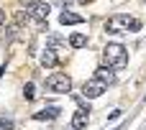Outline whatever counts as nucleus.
<instances>
[{"label": "nucleus", "mask_w": 146, "mask_h": 130, "mask_svg": "<svg viewBox=\"0 0 146 130\" xmlns=\"http://www.w3.org/2000/svg\"><path fill=\"white\" fill-rule=\"evenodd\" d=\"M77 3H82V5H87V3H92V0H77Z\"/></svg>", "instance_id": "nucleus-16"}, {"label": "nucleus", "mask_w": 146, "mask_h": 130, "mask_svg": "<svg viewBox=\"0 0 146 130\" xmlns=\"http://www.w3.org/2000/svg\"><path fill=\"white\" fill-rule=\"evenodd\" d=\"M28 15H33L36 20H46L49 18V10H51V5L49 3H28Z\"/></svg>", "instance_id": "nucleus-4"}, {"label": "nucleus", "mask_w": 146, "mask_h": 130, "mask_svg": "<svg viewBox=\"0 0 146 130\" xmlns=\"http://www.w3.org/2000/svg\"><path fill=\"white\" fill-rule=\"evenodd\" d=\"M85 18L82 15H77V13H72V10H64L62 15H59V23L62 26H77V23H82Z\"/></svg>", "instance_id": "nucleus-7"}, {"label": "nucleus", "mask_w": 146, "mask_h": 130, "mask_svg": "<svg viewBox=\"0 0 146 130\" xmlns=\"http://www.w3.org/2000/svg\"><path fill=\"white\" fill-rule=\"evenodd\" d=\"M69 46L72 49H85L87 46V36L85 33H72L69 36Z\"/></svg>", "instance_id": "nucleus-10"}, {"label": "nucleus", "mask_w": 146, "mask_h": 130, "mask_svg": "<svg viewBox=\"0 0 146 130\" xmlns=\"http://www.w3.org/2000/svg\"><path fill=\"white\" fill-rule=\"evenodd\" d=\"M56 61H59V59H56L54 49H46V51L41 54V64H44V66H56Z\"/></svg>", "instance_id": "nucleus-11"}, {"label": "nucleus", "mask_w": 146, "mask_h": 130, "mask_svg": "<svg viewBox=\"0 0 146 130\" xmlns=\"http://www.w3.org/2000/svg\"><path fill=\"white\" fill-rule=\"evenodd\" d=\"M23 97H26V100H33V84H31V82L26 84V89H23Z\"/></svg>", "instance_id": "nucleus-13"}, {"label": "nucleus", "mask_w": 146, "mask_h": 130, "mask_svg": "<svg viewBox=\"0 0 146 130\" xmlns=\"http://www.w3.org/2000/svg\"><path fill=\"white\" fill-rule=\"evenodd\" d=\"M0 23H5V13L3 10H0Z\"/></svg>", "instance_id": "nucleus-15"}, {"label": "nucleus", "mask_w": 146, "mask_h": 130, "mask_svg": "<svg viewBox=\"0 0 146 130\" xmlns=\"http://www.w3.org/2000/svg\"><path fill=\"white\" fill-rule=\"evenodd\" d=\"M87 120H90V112H85V110H77L74 115H72V130H80L87 125Z\"/></svg>", "instance_id": "nucleus-8"}, {"label": "nucleus", "mask_w": 146, "mask_h": 130, "mask_svg": "<svg viewBox=\"0 0 146 130\" xmlns=\"http://www.w3.org/2000/svg\"><path fill=\"white\" fill-rule=\"evenodd\" d=\"M59 107H44L41 112H33V120H54V118H59Z\"/></svg>", "instance_id": "nucleus-9"}, {"label": "nucleus", "mask_w": 146, "mask_h": 130, "mask_svg": "<svg viewBox=\"0 0 146 130\" xmlns=\"http://www.w3.org/2000/svg\"><path fill=\"white\" fill-rule=\"evenodd\" d=\"M46 89H49V92H62V95H67V92L72 89V79H69L67 74L56 72V74L46 77Z\"/></svg>", "instance_id": "nucleus-3"}, {"label": "nucleus", "mask_w": 146, "mask_h": 130, "mask_svg": "<svg viewBox=\"0 0 146 130\" xmlns=\"http://www.w3.org/2000/svg\"><path fill=\"white\" fill-rule=\"evenodd\" d=\"M103 92H105V84L98 82V79H90V82H85V87H82V95H85L87 100H95V97H100Z\"/></svg>", "instance_id": "nucleus-5"}, {"label": "nucleus", "mask_w": 146, "mask_h": 130, "mask_svg": "<svg viewBox=\"0 0 146 130\" xmlns=\"http://www.w3.org/2000/svg\"><path fill=\"white\" fill-rule=\"evenodd\" d=\"M0 130H13V120H8V118H0Z\"/></svg>", "instance_id": "nucleus-12"}, {"label": "nucleus", "mask_w": 146, "mask_h": 130, "mask_svg": "<svg viewBox=\"0 0 146 130\" xmlns=\"http://www.w3.org/2000/svg\"><path fill=\"white\" fill-rule=\"evenodd\" d=\"M95 79L103 82V84H113L115 82V74L110 72V66H98L95 69Z\"/></svg>", "instance_id": "nucleus-6"}, {"label": "nucleus", "mask_w": 146, "mask_h": 130, "mask_svg": "<svg viewBox=\"0 0 146 130\" xmlns=\"http://www.w3.org/2000/svg\"><path fill=\"white\" fill-rule=\"evenodd\" d=\"M105 31L108 33H128V31H141V20L131 18V15H113L105 20Z\"/></svg>", "instance_id": "nucleus-1"}, {"label": "nucleus", "mask_w": 146, "mask_h": 130, "mask_svg": "<svg viewBox=\"0 0 146 130\" xmlns=\"http://www.w3.org/2000/svg\"><path fill=\"white\" fill-rule=\"evenodd\" d=\"M103 56H105L108 66H113V69H123L128 64V54H126V49L121 43H108L103 49Z\"/></svg>", "instance_id": "nucleus-2"}, {"label": "nucleus", "mask_w": 146, "mask_h": 130, "mask_svg": "<svg viewBox=\"0 0 146 130\" xmlns=\"http://www.w3.org/2000/svg\"><path fill=\"white\" fill-rule=\"evenodd\" d=\"M69 3H72V0H54V5H62V8H64V10H67V8H69Z\"/></svg>", "instance_id": "nucleus-14"}]
</instances>
